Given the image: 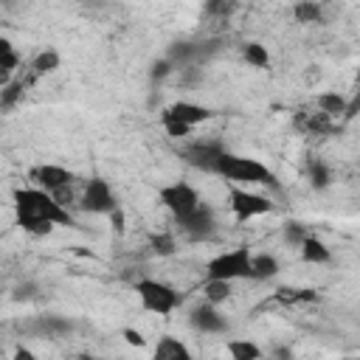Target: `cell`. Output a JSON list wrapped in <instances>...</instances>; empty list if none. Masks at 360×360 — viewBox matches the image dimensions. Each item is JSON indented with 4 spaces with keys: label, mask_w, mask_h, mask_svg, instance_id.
Masks as SVG:
<instances>
[{
    "label": "cell",
    "mask_w": 360,
    "mask_h": 360,
    "mask_svg": "<svg viewBox=\"0 0 360 360\" xmlns=\"http://www.w3.org/2000/svg\"><path fill=\"white\" fill-rule=\"evenodd\" d=\"M225 152V146L219 141H194L183 149V160L191 163L194 169L205 172V174H214V166H217V158Z\"/></svg>",
    "instance_id": "10"
},
{
    "label": "cell",
    "mask_w": 360,
    "mask_h": 360,
    "mask_svg": "<svg viewBox=\"0 0 360 360\" xmlns=\"http://www.w3.org/2000/svg\"><path fill=\"white\" fill-rule=\"evenodd\" d=\"M292 17H295V22H301V25H318V22H323L321 3H315V0H298V3L292 6Z\"/></svg>",
    "instance_id": "20"
},
{
    "label": "cell",
    "mask_w": 360,
    "mask_h": 360,
    "mask_svg": "<svg viewBox=\"0 0 360 360\" xmlns=\"http://www.w3.org/2000/svg\"><path fill=\"white\" fill-rule=\"evenodd\" d=\"M107 217H110V225H112V231H115V233H124V231H127V219H124L121 205H115V208H112Z\"/></svg>",
    "instance_id": "32"
},
{
    "label": "cell",
    "mask_w": 360,
    "mask_h": 360,
    "mask_svg": "<svg viewBox=\"0 0 360 360\" xmlns=\"http://www.w3.org/2000/svg\"><path fill=\"white\" fill-rule=\"evenodd\" d=\"M0 68L8 70V73H14L20 68V53L14 51V42L3 34H0Z\"/></svg>",
    "instance_id": "28"
},
{
    "label": "cell",
    "mask_w": 360,
    "mask_h": 360,
    "mask_svg": "<svg viewBox=\"0 0 360 360\" xmlns=\"http://www.w3.org/2000/svg\"><path fill=\"white\" fill-rule=\"evenodd\" d=\"M115 205H118L115 191H112V186H110L104 177H90V180L84 183V191H82V200H79V208H82V211L107 217Z\"/></svg>",
    "instance_id": "7"
},
{
    "label": "cell",
    "mask_w": 360,
    "mask_h": 360,
    "mask_svg": "<svg viewBox=\"0 0 360 360\" xmlns=\"http://www.w3.org/2000/svg\"><path fill=\"white\" fill-rule=\"evenodd\" d=\"M28 177H31L34 186H39L45 191H56L62 186H73V180H76V174L68 166H59V163H39V166H34L28 172Z\"/></svg>",
    "instance_id": "11"
},
{
    "label": "cell",
    "mask_w": 360,
    "mask_h": 360,
    "mask_svg": "<svg viewBox=\"0 0 360 360\" xmlns=\"http://www.w3.org/2000/svg\"><path fill=\"white\" fill-rule=\"evenodd\" d=\"M11 202H14V222H17V228L31 233V236H48L56 225H73L70 211L65 205H59L51 197V191L39 188V186L14 188Z\"/></svg>",
    "instance_id": "1"
},
{
    "label": "cell",
    "mask_w": 360,
    "mask_h": 360,
    "mask_svg": "<svg viewBox=\"0 0 360 360\" xmlns=\"http://www.w3.org/2000/svg\"><path fill=\"white\" fill-rule=\"evenodd\" d=\"M152 354H155V360H191L188 346H186L180 338H172V335L160 338Z\"/></svg>",
    "instance_id": "16"
},
{
    "label": "cell",
    "mask_w": 360,
    "mask_h": 360,
    "mask_svg": "<svg viewBox=\"0 0 360 360\" xmlns=\"http://www.w3.org/2000/svg\"><path fill=\"white\" fill-rule=\"evenodd\" d=\"M39 332L48 335V338L65 335V332H70V321H65V318H59V315H45V318L39 321Z\"/></svg>",
    "instance_id": "29"
},
{
    "label": "cell",
    "mask_w": 360,
    "mask_h": 360,
    "mask_svg": "<svg viewBox=\"0 0 360 360\" xmlns=\"http://www.w3.org/2000/svg\"><path fill=\"white\" fill-rule=\"evenodd\" d=\"M121 335H124V340H127L129 346H146V340H143V335H141L138 329H132V326H127V329H124Z\"/></svg>",
    "instance_id": "33"
},
{
    "label": "cell",
    "mask_w": 360,
    "mask_h": 360,
    "mask_svg": "<svg viewBox=\"0 0 360 360\" xmlns=\"http://www.w3.org/2000/svg\"><path fill=\"white\" fill-rule=\"evenodd\" d=\"M298 250H301V259H304L307 264H329V262H332L329 245H326L323 239H318L315 233H307V236L301 239Z\"/></svg>",
    "instance_id": "14"
},
{
    "label": "cell",
    "mask_w": 360,
    "mask_h": 360,
    "mask_svg": "<svg viewBox=\"0 0 360 360\" xmlns=\"http://www.w3.org/2000/svg\"><path fill=\"white\" fill-rule=\"evenodd\" d=\"M174 222L180 225V231H183L186 239H191V242L211 239V233H214V228H217L214 208H211L208 202H200L191 214H186V217H180V219H174Z\"/></svg>",
    "instance_id": "8"
},
{
    "label": "cell",
    "mask_w": 360,
    "mask_h": 360,
    "mask_svg": "<svg viewBox=\"0 0 360 360\" xmlns=\"http://www.w3.org/2000/svg\"><path fill=\"white\" fill-rule=\"evenodd\" d=\"M276 301L281 304H309V301H318V295L312 290H292V287H278L276 290Z\"/></svg>",
    "instance_id": "27"
},
{
    "label": "cell",
    "mask_w": 360,
    "mask_h": 360,
    "mask_svg": "<svg viewBox=\"0 0 360 360\" xmlns=\"http://www.w3.org/2000/svg\"><path fill=\"white\" fill-rule=\"evenodd\" d=\"M14 357H17V360H34V357H37V354H34V352H31V349H22V346H20V349H17V352H14Z\"/></svg>",
    "instance_id": "35"
},
{
    "label": "cell",
    "mask_w": 360,
    "mask_h": 360,
    "mask_svg": "<svg viewBox=\"0 0 360 360\" xmlns=\"http://www.w3.org/2000/svg\"><path fill=\"white\" fill-rule=\"evenodd\" d=\"M205 278H222L231 284L239 278H250V250L245 245H239V248L217 253L205 264Z\"/></svg>",
    "instance_id": "4"
},
{
    "label": "cell",
    "mask_w": 360,
    "mask_h": 360,
    "mask_svg": "<svg viewBox=\"0 0 360 360\" xmlns=\"http://www.w3.org/2000/svg\"><path fill=\"white\" fill-rule=\"evenodd\" d=\"M160 127L166 129V135H169V138H177V141H183V138L191 132V127H188V124H183L180 118H174L169 110H163V112H160Z\"/></svg>",
    "instance_id": "26"
},
{
    "label": "cell",
    "mask_w": 360,
    "mask_h": 360,
    "mask_svg": "<svg viewBox=\"0 0 360 360\" xmlns=\"http://www.w3.org/2000/svg\"><path fill=\"white\" fill-rule=\"evenodd\" d=\"M315 107H318L321 112H326L329 118H340L343 110H346V96H340L338 90L318 93V96H315Z\"/></svg>",
    "instance_id": "19"
},
{
    "label": "cell",
    "mask_w": 360,
    "mask_h": 360,
    "mask_svg": "<svg viewBox=\"0 0 360 360\" xmlns=\"http://www.w3.org/2000/svg\"><path fill=\"white\" fill-rule=\"evenodd\" d=\"M228 208L236 217V222H248V219L273 214L276 202L270 197H264V194H256V191H248L245 186L231 183V188H228Z\"/></svg>",
    "instance_id": "5"
},
{
    "label": "cell",
    "mask_w": 360,
    "mask_h": 360,
    "mask_svg": "<svg viewBox=\"0 0 360 360\" xmlns=\"http://www.w3.org/2000/svg\"><path fill=\"white\" fill-rule=\"evenodd\" d=\"M174 70H177V68H174L166 56H160V59H155V62L149 65V82H155V84H158V82H163L166 76H172Z\"/></svg>",
    "instance_id": "30"
},
{
    "label": "cell",
    "mask_w": 360,
    "mask_h": 360,
    "mask_svg": "<svg viewBox=\"0 0 360 360\" xmlns=\"http://www.w3.org/2000/svg\"><path fill=\"white\" fill-rule=\"evenodd\" d=\"M242 59L250 65V68H259V70H264L267 65H270V51L262 45V42H245L242 45Z\"/></svg>",
    "instance_id": "23"
},
{
    "label": "cell",
    "mask_w": 360,
    "mask_h": 360,
    "mask_svg": "<svg viewBox=\"0 0 360 360\" xmlns=\"http://www.w3.org/2000/svg\"><path fill=\"white\" fill-rule=\"evenodd\" d=\"M135 295H138L141 307L146 312H155V315H172L183 304V295L172 284L158 281V278H138L135 281Z\"/></svg>",
    "instance_id": "3"
},
{
    "label": "cell",
    "mask_w": 360,
    "mask_h": 360,
    "mask_svg": "<svg viewBox=\"0 0 360 360\" xmlns=\"http://www.w3.org/2000/svg\"><path fill=\"white\" fill-rule=\"evenodd\" d=\"M202 292H205V301L208 304H222L231 298V281H222V278H205L202 281Z\"/></svg>",
    "instance_id": "24"
},
{
    "label": "cell",
    "mask_w": 360,
    "mask_h": 360,
    "mask_svg": "<svg viewBox=\"0 0 360 360\" xmlns=\"http://www.w3.org/2000/svg\"><path fill=\"white\" fill-rule=\"evenodd\" d=\"M307 233H309V231H307V225H301V222H284V242H287V245L298 248V245H301V239H304Z\"/></svg>",
    "instance_id": "31"
},
{
    "label": "cell",
    "mask_w": 360,
    "mask_h": 360,
    "mask_svg": "<svg viewBox=\"0 0 360 360\" xmlns=\"http://www.w3.org/2000/svg\"><path fill=\"white\" fill-rule=\"evenodd\" d=\"M225 352L233 357V360H259L264 352L262 346H256L253 340H245V338H233L225 343Z\"/></svg>",
    "instance_id": "21"
},
{
    "label": "cell",
    "mask_w": 360,
    "mask_h": 360,
    "mask_svg": "<svg viewBox=\"0 0 360 360\" xmlns=\"http://www.w3.org/2000/svg\"><path fill=\"white\" fill-rule=\"evenodd\" d=\"M202 56V48L197 45V42H174V45H169V53H166V59L174 65V68H191L197 59Z\"/></svg>",
    "instance_id": "15"
},
{
    "label": "cell",
    "mask_w": 360,
    "mask_h": 360,
    "mask_svg": "<svg viewBox=\"0 0 360 360\" xmlns=\"http://www.w3.org/2000/svg\"><path fill=\"white\" fill-rule=\"evenodd\" d=\"M149 248H152V253H158V256H174V253H177V239H174V233H169V231H158V233L149 236Z\"/></svg>",
    "instance_id": "25"
},
{
    "label": "cell",
    "mask_w": 360,
    "mask_h": 360,
    "mask_svg": "<svg viewBox=\"0 0 360 360\" xmlns=\"http://www.w3.org/2000/svg\"><path fill=\"white\" fill-rule=\"evenodd\" d=\"M11 79H14V73H8V70H3V68H0V87H3V84H8Z\"/></svg>",
    "instance_id": "36"
},
{
    "label": "cell",
    "mask_w": 360,
    "mask_h": 360,
    "mask_svg": "<svg viewBox=\"0 0 360 360\" xmlns=\"http://www.w3.org/2000/svg\"><path fill=\"white\" fill-rule=\"evenodd\" d=\"M28 87H31V84H28L25 79H11L8 84H3V87H0V110H3V112H6V110H14Z\"/></svg>",
    "instance_id": "22"
},
{
    "label": "cell",
    "mask_w": 360,
    "mask_h": 360,
    "mask_svg": "<svg viewBox=\"0 0 360 360\" xmlns=\"http://www.w3.org/2000/svg\"><path fill=\"white\" fill-rule=\"evenodd\" d=\"M28 68H31V70H28L25 82H28V84H34L39 76L56 73V70L62 68V53H59L56 48H45V51H39V53L31 59V65H28Z\"/></svg>",
    "instance_id": "13"
},
{
    "label": "cell",
    "mask_w": 360,
    "mask_h": 360,
    "mask_svg": "<svg viewBox=\"0 0 360 360\" xmlns=\"http://www.w3.org/2000/svg\"><path fill=\"white\" fill-rule=\"evenodd\" d=\"M174 118H180L183 124H188V127H197V124H205V121H211L217 112L211 110V107H202V104H197V101H186V98H180V101H174V104H169L166 107Z\"/></svg>",
    "instance_id": "12"
},
{
    "label": "cell",
    "mask_w": 360,
    "mask_h": 360,
    "mask_svg": "<svg viewBox=\"0 0 360 360\" xmlns=\"http://www.w3.org/2000/svg\"><path fill=\"white\" fill-rule=\"evenodd\" d=\"M307 180H309V186L315 191H323V188L332 186V172L321 158H309L307 160Z\"/></svg>",
    "instance_id": "18"
},
{
    "label": "cell",
    "mask_w": 360,
    "mask_h": 360,
    "mask_svg": "<svg viewBox=\"0 0 360 360\" xmlns=\"http://www.w3.org/2000/svg\"><path fill=\"white\" fill-rule=\"evenodd\" d=\"M34 290H37L34 284H20V287L14 290V298H17V301H25V298H34Z\"/></svg>",
    "instance_id": "34"
},
{
    "label": "cell",
    "mask_w": 360,
    "mask_h": 360,
    "mask_svg": "<svg viewBox=\"0 0 360 360\" xmlns=\"http://www.w3.org/2000/svg\"><path fill=\"white\" fill-rule=\"evenodd\" d=\"M214 174L222 177V180H228V183H236V186H273L276 183L273 172L262 160L245 158V155H233L228 149L217 158Z\"/></svg>",
    "instance_id": "2"
},
{
    "label": "cell",
    "mask_w": 360,
    "mask_h": 360,
    "mask_svg": "<svg viewBox=\"0 0 360 360\" xmlns=\"http://www.w3.org/2000/svg\"><path fill=\"white\" fill-rule=\"evenodd\" d=\"M188 326L197 329V332H202V335H225V332H228V318L217 309V304L202 301V304L191 307V312H188Z\"/></svg>",
    "instance_id": "9"
},
{
    "label": "cell",
    "mask_w": 360,
    "mask_h": 360,
    "mask_svg": "<svg viewBox=\"0 0 360 360\" xmlns=\"http://www.w3.org/2000/svg\"><path fill=\"white\" fill-rule=\"evenodd\" d=\"M278 273V259L270 253H250V278L253 281H267Z\"/></svg>",
    "instance_id": "17"
},
{
    "label": "cell",
    "mask_w": 360,
    "mask_h": 360,
    "mask_svg": "<svg viewBox=\"0 0 360 360\" xmlns=\"http://www.w3.org/2000/svg\"><path fill=\"white\" fill-rule=\"evenodd\" d=\"M158 197H160L163 208H166L174 219H180V217L191 214V211L202 202L200 191H197L191 183H186V180H174V183L160 186V188H158Z\"/></svg>",
    "instance_id": "6"
}]
</instances>
